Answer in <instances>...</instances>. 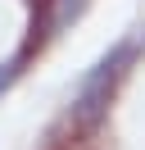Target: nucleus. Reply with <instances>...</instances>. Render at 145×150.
<instances>
[{
	"instance_id": "3",
	"label": "nucleus",
	"mask_w": 145,
	"mask_h": 150,
	"mask_svg": "<svg viewBox=\"0 0 145 150\" xmlns=\"http://www.w3.org/2000/svg\"><path fill=\"white\" fill-rule=\"evenodd\" d=\"M18 68H23V59H18V55L0 64V91H5V86H9V82H14V77H18Z\"/></svg>"
},
{
	"instance_id": "2",
	"label": "nucleus",
	"mask_w": 145,
	"mask_h": 150,
	"mask_svg": "<svg viewBox=\"0 0 145 150\" xmlns=\"http://www.w3.org/2000/svg\"><path fill=\"white\" fill-rule=\"evenodd\" d=\"M82 9H86V0H54V28L72 23V18H77Z\"/></svg>"
},
{
	"instance_id": "1",
	"label": "nucleus",
	"mask_w": 145,
	"mask_h": 150,
	"mask_svg": "<svg viewBox=\"0 0 145 150\" xmlns=\"http://www.w3.org/2000/svg\"><path fill=\"white\" fill-rule=\"evenodd\" d=\"M132 59H136V46L132 41H118V46L82 77L77 96H72V109H68L72 127H82V132H95L100 127V118H104V109H109V96H113V86L122 82V73H127Z\"/></svg>"
}]
</instances>
